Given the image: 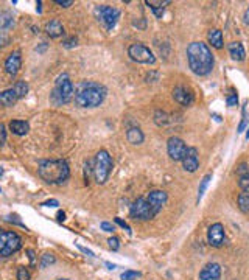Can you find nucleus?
I'll return each mask as SVG.
<instances>
[{"label":"nucleus","mask_w":249,"mask_h":280,"mask_svg":"<svg viewBox=\"0 0 249 280\" xmlns=\"http://www.w3.org/2000/svg\"><path fill=\"white\" fill-rule=\"evenodd\" d=\"M22 248V238L16 232L0 229V257H10Z\"/></svg>","instance_id":"nucleus-6"},{"label":"nucleus","mask_w":249,"mask_h":280,"mask_svg":"<svg viewBox=\"0 0 249 280\" xmlns=\"http://www.w3.org/2000/svg\"><path fill=\"white\" fill-rule=\"evenodd\" d=\"M106 266H108L109 269H115V268H117L115 265H112V263H109V261H106Z\"/></svg>","instance_id":"nucleus-44"},{"label":"nucleus","mask_w":249,"mask_h":280,"mask_svg":"<svg viewBox=\"0 0 249 280\" xmlns=\"http://www.w3.org/2000/svg\"><path fill=\"white\" fill-rule=\"evenodd\" d=\"M207 39L212 44V47H215L218 50L223 49V33H221L220 30H217V28L210 30L209 34H207Z\"/></svg>","instance_id":"nucleus-22"},{"label":"nucleus","mask_w":249,"mask_h":280,"mask_svg":"<svg viewBox=\"0 0 249 280\" xmlns=\"http://www.w3.org/2000/svg\"><path fill=\"white\" fill-rule=\"evenodd\" d=\"M142 274L137 273V271H125V273L122 274V280H137Z\"/></svg>","instance_id":"nucleus-30"},{"label":"nucleus","mask_w":249,"mask_h":280,"mask_svg":"<svg viewBox=\"0 0 249 280\" xmlns=\"http://www.w3.org/2000/svg\"><path fill=\"white\" fill-rule=\"evenodd\" d=\"M13 90L16 92L17 98H24L27 94H28V84L25 81H17V83L13 86Z\"/></svg>","instance_id":"nucleus-25"},{"label":"nucleus","mask_w":249,"mask_h":280,"mask_svg":"<svg viewBox=\"0 0 249 280\" xmlns=\"http://www.w3.org/2000/svg\"><path fill=\"white\" fill-rule=\"evenodd\" d=\"M126 139L133 145H140L143 142V132L139 128H130L126 132Z\"/></svg>","instance_id":"nucleus-23"},{"label":"nucleus","mask_w":249,"mask_h":280,"mask_svg":"<svg viewBox=\"0 0 249 280\" xmlns=\"http://www.w3.org/2000/svg\"><path fill=\"white\" fill-rule=\"evenodd\" d=\"M58 280H69V279H58Z\"/></svg>","instance_id":"nucleus-46"},{"label":"nucleus","mask_w":249,"mask_h":280,"mask_svg":"<svg viewBox=\"0 0 249 280\" xmlns=\"http://www.w3.org/2000/svg\"><path fill=\"white\" fill-rule=\"evenodd\" d=\"M55 3L59 5V6H62V8H69V6L73 5L72 0H55Z\"/></svg>","instance_id":"nucleus-36"},{"label":"nucleus","mask_w":249,"mask_h":280,"mask_svg":"<svg viewBox=\"0 0 249 280\" xmlns=\"http://www.w3.org/2000/svg\"><path fill=\"white\" fill-rule=\"evenodd\" d=\"M226 103H227V106H237V103H238V97H237V94H235V90L234 89H230V94H229V97H227V100H226Z\"/></svg>","instance_id":"nucleus-31"},{"label":"nucleus","mask_w":249,"mask_h":280,"mask_svg":"<svg viewBox=\"0 0 249 280\" xmlns=\"http://www.w3.org/2000/svg\"><path fill=\"white\" fill-rule=\"evenodd\" d=\"M108 243H109V248L112 249V251H118V248H120V241H118V238L111 237V238L108 240Z\"/></svg>","instance_id":"nucleus-34"},{"label":"nucleus","mask_w":249,"mask_h":280,"mask_svg":"<svg viewBox=\"0 0 249 280\" xmlns=\"http://www.w3.org/2000/svg\"><path fill=\"white\" fill-rule=\"evenodd\" d=\"M77 246H78V249H80L81 252H84L86 255H89V257H95V255H94V252H92L90 249H87V248H84V246H81V245H77Z\"/></svg>","instance_id":"nucleus-39"},{"label":"nucleus","mask_w":249,"mask_h":280,"mask_svg":"<svg viewBox=\"0 0 249 280\" xmlns=\"http://www.w3.org/2000/svg\"><path fill=\"white\" fill-rule=\"evenodd\" d=\"M0 193H2V188H0Z\"/></svg>","instance_id":"nucleus-47"},{"label":"nucleus","mask_w":249,"mask_h":280,"mask_svg":"<svg viewBox=\"0 0 249 280\" xmlns=\"http://www.w3.org/2000/svg\"><path fill=\"white\" fill-rule=\"evenodd\" d=\"M146 200L150 201L151 207L154 209L156 213H159L162 210V207L167 204L168 201V195L164 190H151L148 195H146Z\"/></svg>","instance_id":"nucleus-13"},{"label":"nucleus","mask_w":249,"mask_h":280,"mask_svg":"<svg viewBox=\"0 0 249 280\" xmlns=\"http://www.w3.org/2000/svg\"><path fill=\"white\" fill-rule=\"evenodd\" d=\"M6 142V129H5V125L0 123V148L5 145Z\"/></svg>","instance_id":"nucleus-33"},{"label":"nucleus","mask_w":249,"mask_h":280,"mask_svg":"<svg viewBox=\"0 0 249 280\" xmlns=\"http://www.w3.org/2000/svg\"><path fill=\"white\" fill-rule=\"evenodd\" d=\"M73 95H75V87H73L72 81L69 78L67 74H61L56 78V84H55V89L52 92V102L59 106V104H66L69 103Z\"/></svg>","instance_id":"nucleus-4"},{"label":"nucleus","mask_w":249,"mask_h":280,"mask_svg":"<svg viewBox=\"0 0 249 280\" xmlns=\"http://www.w3.org/2000/svg\"><path fill=\"white\" fill-rule=\"evenodd\" d=\"M106 87L95 81H81L75 90V104L80 107H97L103 103Z\"/></svg>","instance_id":"nucleus-2"},{"label":"nucleus","mask_w":249,"mask_h":280,"mask_svg":"<svg viewBox=\"0 0 249 280\" xmlns=\"http://www.w3.org/2000/svg\"><path fill=\"white\" fill-rule=\"evenodd\" d=\"M94 14L98 19V22H101L105 25L106 30H112L115 24L118 22V17H120V11L117 8L112 6H108V5H98L94 8Z\"/></svg>","instance_id":"nucleus-8"},{"label":"nucleus","mask_w":249,"mask_h":280,"mask_svg":"<svg viewBox=\"0 0 249 280\" xmlns=\"http://www.w3.org/2000/svg\"><path fill=\"white\" fill-rule=\"evenodd\" d=\"M42 205H44V207H58V205H59V203H58L56 200H50V201H45V203H42Z\"/></svg>","instance_id":"nucleus-40"},{"label":"nucleus","mask_w":249,"mask_h":280,"mask_svg":"<svg viewBox=\"0 0 249 280\" xmlns=\"http://www.w3.org/2000/svg\"><path fill=\"white\" fill-rule=\"evenodd\" d=\"M75 45H77V38H70V39L64 41V47H67V49L75 47Z\"/></svg>","instance_id":"nucleus-37"},{"label":"nucleus","mask_w":249,"mask_h":280,"mask_svg":"<svg viewBox=\"0 0 249 280\" xmlns=\"http://www.w3.org/2000/svg\"><path fill=\"white\" fill-rule=\"evenodd\" d=\"M146 5L151 8L153 13L156 14V17H162L164 8H165V5H170V0H165V2H154V0H146Z\"/></svg>","instance_id":"nucleus-24"},{"label":"nucleus","mask_w":249,"mask_h":280,"mask_svg":"<svg viewBox=\"0 0 249 280\" xmlns=\"http://www.w3.org/2000/svg\"><path fill=\"white\" fill-rule=\"evenodd\" d=\"M38 173L47 184H62L70 176V168L67 160H41L38 167Z\"/></svg>","instance_id":"nucleus-3"},{"label":"nucleus","mask_w":249,"mask_h":280,"mask_svg":"<svg viewBox=\"0 0 249 280\" xmlns=\"http://www.w3.org/2000/svg\"><path fill=\"white\" fill-rule=\"evenodd\" d=\"M2 173H3V168H2V167H0V175H2Z\"/></svg>","instance_id":"nucleus-45"},{"label":"nucleus","mask_w":249,"mask_h":280,"mask_svg":"<svg viewBox=\"0 0 249 280\" xmlns=\"http://www.w3.org/2000/svg\"><path fill=\"white\" fill-rule=\"evenodd\" d=\"M221 266L218 263H207L199 273V280H220Z\"/></svg>","instance_id":"nucleus-16"},{"label":"nucleus","mask_w":249,"mask_h":280,"mask_svg":"<svg viewBox=\"0 0 249 280\" xmlns=\"http://www.w3.org/2000/svg\"><path fill=\"white\" fill-rule=\"evenodd\" d=\"M17 280H30V273L27 271V268L21 266L17 269Z\"/></svg>","instance_id":"nucleus-32"},{"label":"nucleus","mask_w":249,"mask_h":280,"mask_svg":"<svg viewBox=\"0 0 249 280\" xmlns=\"http://www.w3.org/2000/svg\"><path fill=\"white\" fill-rule=\"evenodd\" d=\"M187 61L193 74L199 76L209 75L215 64V59H214V55H212V50L209 49V45L201 41L189 44Z\"/></svg>","instance_id":"nucleus-1"},{"label":"nucleus","mask_w":249,"mask_h":280,"mask_svg":"<svg viewBox=\"0 0 249 280\" xmlns=\"http://www.w3.org/2000/svg\"><path fill=\"white\" fill-rule=\"evenodd\" d=\"M115 223L118 224V226H122V228L123 229H126L128 230V233H131V228H130V226H128L125 221H122V220H120V218H115Z\"/></svg>","instance_id":"nucleus-38"},{"label":"nucleus","mask_w":249,"mask_h":280,"mask_svg":"<svg viewBox=\"0 0 249 280\" xmlns=\"http://www.w3.org/2000/svg\"><path fill=\"white\" fill-rule=\"evenodd\" d=\"M17 100H19V98H17V95H16V92L13 90V87L3 90V92H0V104L5 106V107L14 106Z\"/></svg>","instance_id":"nucleus-20"},{"label":"nucleus","mask_w":249,"mask_h":280,"mask_svg":"<svg viewBox=\"0 0 249 280\" xmlns=\"http://www.w3.org/2000/svg\"><path fill=\"white\" fill-rule=\"evenodd\" d=\"M111 171H112V159H111L109 153L106 150H100L95 159H94V167H92V175L97 184H105Z\"/></svg>","instance_id":"nucleus-5"},{"label":"nucleus","mask_w":249,"mask_h":280,"mask_svg":"<svg viewBox=\"0 0 249 280\" xmlns=\"http://www.w3.org/2000/svg\"><path fill=\"white\" fill-rule=\"evenodd\" d=\"M56 218H58L59 223L64 221V220H66V213H64V212H58V216H56Z\"/></svg>","instance_id":"nucleus-42"},{"label":"nucleus","mask_w":249,"mask_h":280,"mask_svg":"<svg viewBox=\"0 0 249 280\" xmlns=\"http://www.w3.org/2000/svg\"><path fill=\"white\" fill-rule=\"evenodd\" d=\"M130 215H131V218H134V220L148 221V220L154 218L158 213L154 212L150 201L146 200V196H142V198H137V200L131 204Z\"/></svg>","instance_id":"nucleus-7"},{"label":"nucleus","mask_w":249,"mask_h":280,"mask_svg":"<svg viewBox=\"0 0 249 280\" xmlns=\"http://www.w3.org/2000/svg\"><path fill=\"white\" fill-rule=\"evenodd\" d=\"M45 33H47L50 38H59V36H62L64 26H62L61 21H58V19L49 21L47 25H45Z\"/></svg>","instance_id":"nucleus-18"},{"label":"nucleus","mask_w":249,"mask_h":280,"mask_svg":"<svg viewBox=\"0 0 249 280\" xmlns=\"http://www.w3.org/2000/svg\"><path fill=\"white\" fill-rule=\"evenodd\" d=\"M13 25V14L11 13H2L0 14V31L8 30Z\"/></svg>","instance_id":"nucleus-26"},{"label":"nucleus","mask_w":249,"mask_h":280,"mask_svg":"<svg viewBox=\"0 0 249 280\" xmlns=\"http://www.w3.org/2000/svg\"><path fill=\"white\" fill-rule=\"evenodd\" d=\"M27 252H28V255H30V260H31V263H34V252H33L31 249H28V251H27Z\"/></svg>","instance_id":"nucleus-43"},{"label":"nucleus","mask_w":249,"mask_h":280,"mask_svg":"<svg viewBox=\"0 0 249 280\" xmlns=\"http://www.w3.org/2000/svg\"><path fill=\"white\" fill-rule=\"evenodd\" d=\"M128 55L133 61L140 62V64H154L156 62L153 51L143 44H131L130 49H128Z\"/></svg>","instance_id":"nucleus-9"},{"label":"nucleus","mask_w":249,"mask_h":280,"mask_svg":"<svg viewBox=\"0 0 249 280\" xmlns=\"http://www.w3.org/2000/svg\"><path fill=\"white\" fill-rule=\"evenodd\" d=\"M210 179H212V175H210V173H207L204 178H202L201 184H199V188H198V203L202 200V195H204L206 188H207V185H209V182H210Z\"/></svg>","instance_id":"nucleus-28"},{"label":"nucleus","mask_w":249,"mask_h":280,"mask_svg":"<svg viewBox=\"0 0 249 280\" xmlns=\"http://www.w3.org/2000/svg\"><path fill=\"white\" fill-rule=\"evenodd\" d=\"M243 22H245V25H249V8L245 11V16H243Z\"/></svg>","instance_id":"nucleus-41"},{"label":"nucleus","mask_w":249,"mask_h":280,"mask_svg":"<svg viewBox=\"0 0 249 280\" xmlns=\"http://www.w3.org/2000/svg\"><path fill=\"white\" fill-rule=\"evenodd\" d=\"M237 175H238V185L240 188L245 192L249 193V168L246 164H242L237 168Z\"/></svg>","instance_id":"nucleus-17"},{"label":"nucleus","mask_w":249,"mask_h":280,"mask_svg":"<svg viewBox=\"0 0 249 280\" xmlns=\"http://www.w3.org/2000/svg\"><path fill=\"white\" fill-rule=\"evenodd\" d=\"M182 167L189 173H195L199 167V157H198V150L196 148H187L186 154L182 157Z\"/></svg>","instance_id":"nucleus-12"},{"label":"nucleus","mask_w":249,"mask_h":280,"mask_svg":"<svg viewBox=\"0 0 249 280\" xmlns=\"http://www.w3.org/2000/svg\"><path fill=\"white\" fill-rule=\"evenodd\" d=\"M100 228L103 229L105 232H114V230H115V228H114V226L111 224V223H106V221H103V223H101V224H100Z\"/></svg>","instance_id":"nucleus-35"},{"label":"nucleus","mask_w":249,"mask_h":280,"mask_svg":"<svg viewBox=\"0 0 249 280\" xmlns=\"http://www.w3.org/2000/svg\"><path fill=\"white\" fill-rule=\"evenodd\" d=\"M229 55L234 61H245L246 58V51L242 42H232L229 44Z\"/></svg>","instance_id":"nucleus-19"},{"label":"nucleus","mask_w":249,"mask_h":280,"mask_svg":"<svg viewBox=\"0 0 249 280\" xmlns=\"http://www.w3.org/2000/svg\"><path fill=\"white\" fill-rule=\"evenodd\" d=\"M22 66V56H21V51L16 50L13 53H10V56L6 58L5 61V70L8 75H17V72L21 70Z\"/></svg>","instance_id":"nucleus-15"},{"label":"nucleus","mask_w":249,"mask_h":280,"mask_svg":"<svg viewBox=\"0 0 249 280\" xmlns=\"http://www.w3.org/2000/svg\"><path fill=\"white\" fill-rule=\"evenodd\" d=\"M207 241L212 248H221L226 241V233H224V228L221 223H215L212 224L209 230H207Z\"/></svg>","instance_id":"nucleus-10"},{"label":"nucleus","mask_w":249,"mask_h":280,"mask_svg":"<svg viewBox=\"0 0 249 280\" xmlns=\"http://www.w3.org/2000/svg\"><path fill=\"white\" fill-rule=\"evenodd\" d=\"M55 263V255L53 254H44L42 258H41V268H47L49 265H53Z\"/></svg>","instance_id":"nucleus-29"},{"label":"nucleus","mask_w":249,"mask_h":280,"mask_svg":"<svg viewBox=\"0 0 249 280\" xmlns=\"http://www.w3.org/2000/svg\"><path fill=\"white\" fill-rule=\"evenodd\" d=\"M238 207L240 210L245 212V213H249V193H240L238 195Z\"/></svg>","instance_id":"nucleus-27"},{"label":"nucleus","mask_w":249,"mask_h":280,"mask_svg":"<svg viewBox=\"0 0 249 280\" xmlns=\"http://www.w3.org/2000/svg\"><path fill=\"white\" fill-rule=\"evenodd\" d=\"M10 129L13 131V134L16 135H25L30 131V125L25 120H11L10 122Z\"/></svg>","instance_id":"nucleus-21"},{"label":"nucleus","mask_w":249,"mask_h":280,"mask_svg":"<svg viewBox=\"0 0 249 280\" xmlns=\"http://www.w3.org/2000/svg\"><path fill=\"white\" fill-rule=\"evenodd\" d=\"M167 151H168V156L173 160H182L184 154H186L187 151V145L179 137H170L167 143Z\"/></svg>","instance_id":"nucleus-11"},{"label":"nucleus","mask_w":249,"mask_h":280,"mask_svg":"<svg viewBox=\"0 0 249 280\" xmlns=\"http://www.w3.org/2000/svg\"><path fill=\"white\" fill-rule=\"evenodd\" d=\"M173 98L182 106H190L193 102H195V95H193V92L189 87H184V86H178L173 89Z\"/></svg>","instance_id":"nucleus-14"}]
</instances>
